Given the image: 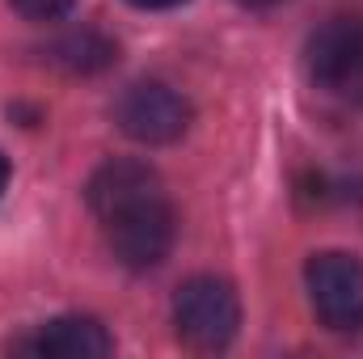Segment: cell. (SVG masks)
Wrapping results in <instances>:
<instances>
[{
    "label": "cell",
    "instance_id": "cell-8",
    "mask_svg": "<svg viewBox=\"0 0 363 359\" xmlns=\"http://www.w3.org/2000/svg\"><path fill=\"white\" fill-rule=\"evenodd\" d=\"M13 13H21L26 21H60L77 9V0H9Z\"/></svg>",
    "mask_w": 363,
    "mask_h": 359
},
{
    "label": "cell",
    "instance_id": "cell-3",
    "mask_svg": "<svg viewBox=\"0 0 363 359\" xmlns=\"http://www.w3.org/2000/svg\"><path fill=\"white\" fill-rule=\"evenodd\" d=\"M114 123L127 140L144 148H161L186 136L190 101L165 81H135L114 97Z\"/></svg>",
    "mask_w": 363,
    "mask_h": 359
},
{
    "label": "cell",
    "instance_id": "cell-10",
    "mask_svg": "<svg viewBox=\"0 0 363 359\" xmlns=\"http://www.w3.org/2000/svg\"><path fill=\"white\" fill-rule=\"evenodd\" d=\"M9 178H13V165H9V157L0 153V194L9 190Z\"/></svg>",
    "mask_w": 363,
    "mask_h": 359
},
{
    "label": "cell",
    "instance_id": "cell-5",
    "mask_svg": "<svg viewBox=\"0 0 363 359\" xmlns=\"http://www.w3.org/2000/svg\"><path fill=\"white\" fill-rule=\"evenodd\" d=\"M308 77L334 97H363V17H334L308 38Z\"/></svg>",
    "mask_w": 363,
    "mask_h": 359
},
{
    "label": "cell",
    "instance_id": "cell-9",
    "mask_svg": "<svg viewBox=\"0 0 363 359\" xmlns=\"http://www.w3.org/2000/svg\"><path fill=\"white\" fill-rule=\"evenodd\" d=\"M127 4H135V9H178L182 0H127Z\"/></svg>",
    "mask_w": 363,
    "mask_h": 359
},
{
    "label": "cell",
    "instance_id": "cell-2",
    "mask_svg": "<svg viewBox=\"0 0 363 359\" xmlns=\"http://www.w3.org/2000/svg\"><path fill=\"white\" fill-rule=\"evenodd\" d=\"M237 326H241V300H237V287L228 279L194 275L178 287L174 330H178V343L186 351H199V355L224 351L237 338Z\"/></svg>",
    "mask_w": 363,
    "mask_h": 359
},
{
    "label": "cell",
    "instance_id": "cell-6",
    "mask_svg": "<svg viewBox=\"0 0 363 359\" xmlns=\"http://www.w3.org/2000/svg\"><path fill=\"white\" fill-rule=\"evenodd\" d=\"M21 347L47 359H101L114 351V338L97 317L68 313V317H51L47 326H38L34 338Z\"/></svg>",
    "mask_w": 363,
    "mask_h": 359
},
{
    "label": "cell",
    "instance_id": "cell-1",
    "mask_svg": "<svg viewBox=\"0 0 363 359\" xmlns=\"http://www.w3.org/2000/svg\"><path fill=\"white\" fill-rule=\"evenodd\" d=\"M89 211L97 216L110 254L127 270L161 267L178 237V216L165 182L144 161H106L85 186Z\"/></svg>",
    "mask_w": 363,
    "mask_h": 359
},
{
    "label": "cell",
    "instance_id": "cell-4",
    "mask_svg": "<svg viewBox=\"0 0 363 359\" xmlns=\"http://www.w3.org/2000/svg\"><path fill=\"white\" fill-rule=\"evenodd\" d=\"M304 287H308V304L325 330L363 326V263L355 254H342V250L313 254L304 267Z\"/></svg>",
    "mask_w": 363,
    "mask_h": 359
},
{
    "label": "cell",
    "instance_id": "cell-7",
    "mask_svg": "<svg viewBox=\"0 0 363 359\" xmlns=\"http://www.w3.org/2000/svg\"><path fill=\"white\" fill-rule=\"evenodd\" d=\"M43 55H47V64H55V68H64L72 77H93V72H106L118 60V43L106 38L101 30L81 26V30H68V34L51 38L43 47Z\"/></svg>",
    "mask_w": 363,
    "mask_h": 359
},
{
    "label": "cell",
    "instance_id": "cell-11",
    "mask_svg": "<svg viewBox=\"0 0 363 359\" xmlns=\"http://www.w3.org/2000/svg\"><path fill=\"white\" fill-rule=\"evenodd\" d=\"M245 9H274V4H283V0H241Z\"/></svg>",
    "mask_w": 363,
    "mask_h": 359
}]
</instances>
